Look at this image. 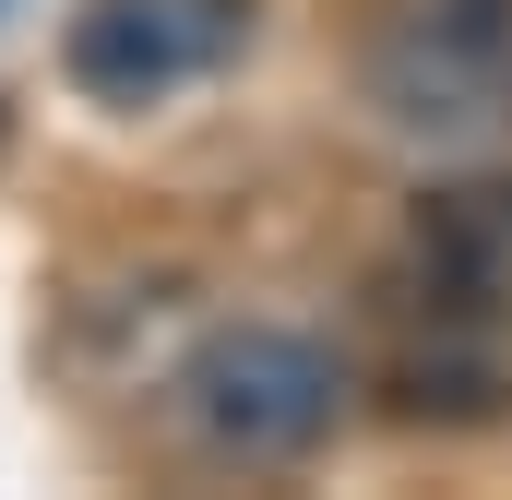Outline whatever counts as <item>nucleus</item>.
<instances>
[{
	"label": "nucleus",
	"instance_id": "f257e3e1",
	"mask_svg": "<svg viewBox=\"0 0 512 500\" xmlns=\"http://www.w3.org/2000/svg\"><path fill=\"white\" fill-rule=\"evenodd\" d=\"M358 96L405 155H489L512 131V0H393Z\"/></svg>",
	"mask_w": 512,
	"mask_h": 500
},
{
	"label": "nucleus",
	"instance_id": "f03ea898",
	"mask_svg": "<svg viewBox=\"0 0 512 500\" xmlns=\"http://www.w3.org/2000/svg\"><path fill=\"white\" fill-rule=\"evenodd\" d=\"M167 405L215 465H298L346 417V358L322 334H298V322H227V334H203L179 358Z\"/></svg>",
	"mask_w": 512,
	"mask_h": 500
},
{
	"label": "nucleus",
	"instance_id": "7ed1b4c3",
	"mask_svg": "<svg viewBox=\"0 0 512 500\" xmlns=\"http://www.w3.org/2000/svg\"><path fill=\"white\" fill-rule=\"evenodd\" d=\"M239 48H251V0H84L60 36V72L96 108H155L227 72Z\"/></svg>",
	"mask_w": 512,
	"mask_h": 500
},
{
	"label": "nucleus",
	"instance_id": "20e7f679",
	"mask_svg": "<svg viewBox=\"0 0 512 500\" xmlns=\"http://www.w3.org/2000/svg\"><path fill=\"white\" fill-rule=\"evenodd\" d=\"M405 274H417V298L453 310V322H512V167H477V179L417 191V215H405Z\"/></svg>",
	"mask_w": 512,
	"mask_h": 500
}]
</instances>
